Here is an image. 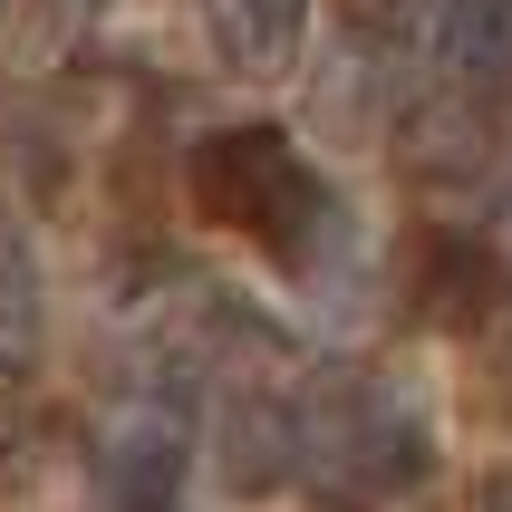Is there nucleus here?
Here are the masks:
<instances>
[{
  "label": "nucleus",
  "mask_w": 512,
  "mask_h": 512,
  "mask_svg": "<svg viewBox=\"0 0 512 512\" xmlns=\"http://www.w3.org/2000/svg\"><path fill=\"white\" fill-rule=\"evenodd\" d=\"M290 455L329 503L387 512L435 474V426L397 377H319L290 406Z\"/></svg>",
  "instance_id": "obj_1"
},
{
  "label": "nucleus",
  "mask_w": 512,
  "mask_h": 512,
  "mask_svg": "<svg viewBox=\"0 0 512 512\" xmlns=\"http://www.w3.org/2000/svg\"><path fill=\"white\" fill-rule=\"evenodd\" d=\"M474 512H512V464H493L484 493H474Z\"/></svg>",
  "instance_id": "obj_9"
},
{
  "label": "nucleus",
  "mask_w": 512,
  "mask_h": 512,
  "mask_svg": "<svg viewBox=\"0 0 512 512\" xmlns=\"http://www.w3.org/2000/svg\"><path fill=\"white\" fill-rule=\"evenodd\" d=\"M203 39L232 78H281L300 58V29H310V0H194Z\"/></svg>",
  "instance_id": "obj_4"
},
{
  "label": "nucleus",
  "mask_w": 512,
  "mask_h": 512,
  "mask_svg": "<svg viewBox=\"0 0 512 512\" xmlns=\"http://www.w3.org/2000/svg\"><path fill=\"white\" fill-rule=\"evenodd\" d=\"M406 10H416V0H348V20H358V29H397Z\"/></svg>",
  "instance_id": "obj_8"
},
{
  "label": "nucleus",
  "mask_w": 512,
  "mask_h": 512,
  "mask_svg": "<svg viewBox=\"0 0 512 512\" xmlns=\"http://www.w3.org/2000/svg\"><path fill=\"white\" fill-rule=\"evenodd\" d=\"M503 290L484 242H464V232H435L426 252V319H484V300Z\"/></svg>",
  "instance_id": "obj_7"
},
{
  "label": "nucleus",
  "mask_w": 512,
  "mask_h": 512,
  "mask_svg": "<svg viewBox=\"0 0 512 512\" xmlns=\"http://www.w3.org/2000/svg\"><path fill=\"white\" fill-rule=\"evenodd\" d=\"M184 184H194V213L213 232H242V242H261L281 261H310L319 223H329V184L310 174V155L281 126H223V136H203Z\"/></svg>",
  "instance_id": "obj_2"
},
{
  "label": "nucleus",
  "mask_w": 512,
  "mask_h": 512,
  "mask_svg": "<svg viewBox=\"0 0 512 512\" xmlns=\"http://www.w3.org/2000/svg\"><path fill=\"white\" fill-rule=\"evenodd\" d=\"M503 368H512V348H503Z\"/></svg>",
  "instance_id": "obj_11"
},
{
  "label": "nucleus",
  "mask_w": 512,
  "mask_h": 512,
  "mask_svg": "<svg viewBox=\"0 0 512 512\" xmlns=\"http://www.w3.org/2000/svg\"><path fill=\"white\" fill-rule=\"evenodd\" d=\"M39 261H29V242H20V223L0 213V368L20 377L29 358H39Z\"/></svg>",
  "instance_id": "obj_6"
},
{
  "label": "nucleus",
  "mask_w": 512,
  "mask_h": 512,
  "mask_svg": "<svg viewBox=\"0 0 512 512\" xmlns=\"http://www.w3.org/2000/svg\"><path fill=\"white\" fill-rule=\"evenodd\" d=\"M20 435V387H10V368H0V445Z\"/></svg>",
  "instance_id": "obj_10"
},
{
  "label": "nucleus",
  "mask_w": 512,
  "mask_h": 512,
  "mask_svg": "<svg viewBox=\"0 0 512 512\" xmlns=\"http://www.w3.org/2000/svg\"><path fill=\"white\" fill-rule=\"evenodd\" d=\"M435 68L455 87H503L512 78V0H445L435 10Z\"/></svg>",
  "instance_id": "obj_5"
},
{
  "label": "nucleus",
  "mask_w": 512,
  "mask_h": 512,
  "mask_svg": "<svg viewBox=\"0 0 512 512\" xmlns=\"http://www.w3.org/2000/svg\"><path fill=\"white\" fill-rule=\"evenodd\" d=\"M184 464H194V426H184L174 406H126V416L97 435V493H107L116 512H174Z\"/></svg>",
  "instance_id": "obj_3"
}]
</instances>
